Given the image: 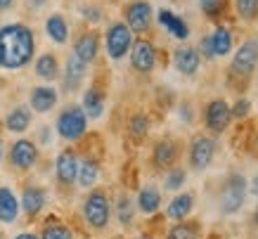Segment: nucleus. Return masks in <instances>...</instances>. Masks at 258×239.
I'll use <instances>...</instances> for the list:
<instances>
[{
  "label": "nucleus",
  "instance_id": "obj_1",
  "mask_svg": "<svg viewBox=\"0 0 258 239\" xmlns=\"http://www.w3.org/2000/svg\"><path fill=\"white\" fill-rule=\"evenodd\" d=\"M36 38L26 24L0 26V69H22L33 59Z\"/></svg>",
  "mask_w": 258,
  "mask_h": 239
},
{
  "label": "nucleus",
  "instance_id": "obj_2",
  "mask_svg": "<svg viewBox=\"0 0 258 239\" xmlns=\"http://www.w3.org/2000/svg\"><path fill=\"white\" fill-rule=\"evenodd\" d=\"M88 131V116L81 107H67L57 116V135L67 142H76Z\"/></svg>",
  "mask_w": 258,
  "mask_h": 239
},
{
  "label": "nucleus",
  "instance_id": "obj_3",
  "mask_svg": "<svg viewBox=\"0 0 258 239\" xmlns=\"http://www.w3.org/2000/svg\"><path fill=\"white\" fill-rule=\"evenodd\" d=\"M83 216H86L90 227L104 230L109 225V216H111V206H109L107 194L100 192V190H93V192L88 194L86 204H83Z\"/></svg>",
  "mask_w": 258,
  "mask_h": 239
},
{
  "label": "nucleus",
  "instance_id": "obj_4",
  "mask_svg": "<svg viewBox=\"0 0 258 239\" xmlns=\"http://www.w3.org/2000/svg\"><path fill=\"white\" fill-rule=\"evenodd\" d=\"M104 43H107V54L111 59H123L125 54L131 52V45H133V31L125 26L123 22H114L107 29V36H104Z\"/></svg>",
  "mask_w": 258,
  "mask_h": 239
},
{
  "label": "nucleus",
  "instance_id": "obj_5",
  "mask_svg": "<svg viewBox=\"0 0 258 239\" xmlns=\"http://www.w3.org/2000/svg\"><path fill=\"white\" fill-rule=\"evenodd\" d=\"M244 197H246V180L242 175H232L220 192V206L225 213H235L242 208Z\"/></svg>",
  "mask_w": 258,
  "mask_h": 239
},
{
  "label": "nucleus",
  "instance_id": "obj_6",
  "mask_svg": "<svg viewBox=\"0 0 258 239\" xmlns=\"http://www.w3.org/2000/svg\"><path fill=\"white\" fill-rule=\"evenodd\" d=\"M131 64L135 71L140 74H149L157 64V47L152 45L147 38H138L131 45Z\"/></svg>",
  "mask_w": 258,
  "mask_h": 239
},
{
  "label": "nucleus",
  "instance_id": "obj_7",
  "mask_svg": "<svg viewBox=\"0 0 258 239\" xmlns=\"http://www.w3.org/2000/svg\"><path fill=\"white\" fill-rule=\"evenodd\" d=\"M125 26L135 33H145L152 26V5L147 0H135L125 8Z\"/></svg>",
  "mask_w": 258,
  "mask_h": 239
},
{
  "label": "nucleus",
  "instance_id": "obj_8",
  "mask_svg": "<svg viewBox=\"0 0 258 239\" xmlns=\"http://www.w3.org/2000/svg\"><path fill=\"white\" fill-rule=\"evenodd\" d=\"M10 161L17 170H29L38 161V147L31 140H17L10 149Z\"/></svg>",
  "mask_w": 258,
  "mask_h": 239
},
{
  "label": "nucleus",
  "instance_id": "obj_9",
  "mask_svg": "<svg viewBox=\"0 0 258 239\" xmlns=\"http://www.w3.org/2000/svg\"><path fill=\"white\" fill-rule=\"evenodd\" d=\"M202 50L206 57H223V54L232 50V33L223 29V26H218L209 38L202 40Z\"/></svg>",
  "mask_w": 258,
  "mask_h": 239
},
{
  "label": "nucleus",
  "instance_id": "obj_10",
  "mask_svg": "<svg viewBox=\"0 0 258 239\" xmlns=\"http://www.w3.org/2000/svg\"><path fill=\"white\" fill-rule=\"evenodd\" d=\"M258 64V45L253 40H246L239 45L235 59H232V71H237L239 76H251V71Z\"/></svg>",
  "mask_w": 258,
  "mask_h": 239
},
{
  "label": "nucleus",
  "instance_id": "obj_11",
  "mask_svg": "<svg viewBox=\"0 0 258 239\" xmlns=\"http://www.w3.org/2000/svg\"><path fill=\"white\" fill-rule=\"evenodd\" d=\"M213 154H216V142L211 138H197L192 142V149H189V163H192V168L204 170L211 163Z\"/></svg>",
  "mask_w": 258,
  "mask_h": 239
},
{
  "label": "nucleus",
  "instance_id": "obj_12",
  "mask_svg": "<svg viewBox=\"0 0 258 239\" xmlns=\"http://www.w3.org/2000/svg\"><path fill=\"white\" fill-rule=\"evenodd\" d=\"M230 118H232V111L223 100H213L206 107V126H209V131L223 133L227 128V124H230Z\"/></svg>",
  "mask_w": 258,
  "mask_h": 239
},
{
  "label": "nucleus",
  "instance_id": "obj_13",
  "mask_svg": "<svg viewBox=\"0 0 258 239\" xmlns=\"http://www.w3.org/2000/svg\"><path fill=\"white\" fill-rule=\"evenodd\" d=\"M55 170H57V180L64 185H74L76 175H79V159L71 149H64L62 154L57 156L55 161Z\"/></svg>",
  "mask_w": 258,
  "mask_h": 239
},
{
  "label": "nucleus",
  "instance_id": "obj_14",
  "mask_svg": "<svg viewBox=\"0 0 258 239\" xmlns=\"http://www.w3.org/2000/svg\"><path fill=\"white\" fill-rule=\"evenodd\" d=\"M97 52H100V36H97L95 31L83 33V36L76 40V45H74V54H76L83 64L95 62Z\"/></svg>",
  "mask_w": 258,
  "mask_h": 239
},
{
  "label": "nucleus",
  "instance_id": "obj_15",
  "mask_svg": "<svg viewBox=\"0 0 258 239\" xmlns=\"http://www.w3.org/2000/svg\"><path fill=\"white\" fill-rule=\"evenodd\" d=\"M57 104V90L50 88V85H40V88H33L31 93V109L38 111V114H47L50 109H55Z\"/></svg>",
  "mask_w": 258,
  "mask_h": 239
},
{
  "label": "nucleus",
  "instance_id": "obj_16",
  "mask_svg": "<svg viewBox=\"0 0 258 239\" xmlns=\"http://www.w3.org/2000/svg\"><path fill=\"white\" fill-rule=\"evenodd\" d=\"M17 216H19V199L10 187H0V223H15Z\"/></svg>",
  "mask_w": 258,
  "mask_h": 239
},
{
  "label": "nucleus",
  "instance_id": "obj_17",
  "mask_svg": "<svg viewBox=\"0 0 258 239\" xmlns=\"http://www.w3.org/2000/svg\"><path fill=\"white\" fill-rule=\"evenodd\" d=\"M45 190H40V187H26L22 194V204L19 206L26 211V216H38L43 206H45Z\"/></svg>",
  "mask_w": 258,
  "mask_h": 239
},
{
  "label": "nucleus",
  "instance_id": "obj_18",
  "mask_svg": "<svg viewBox=\"0 0 258 239\" xmlns=\"http://www.w3.org/2000/svg\"><path fill=\"white\" fill-rule=\"evenodd\" d=\"M86 67L88 64L81 62L76 54H69V59H67V74H64V88L67 90H79L81 81L86 76Z\"/></svg>",
  "mask_w": 258,
  "mask_h": 239
},
{
  "label": "nucleus",
  "instance_id": "obj_19",
  "mask_svg": "<svg viewBox=\"0 0 258 239\" xmlns=\"http://www.w3.org/2000/svg\"><path fill=\"white\" fill-rule=\"evenodd\" d=\"M173 62H175V69H178L180 74L192 76V74L199 69V52L192 50V47H180V50H175V54H173Z\"/></svg>",
  "mask_w": 258,
  "mask_h": 239
},
{
  "label": "nucleus",
  "instance_id": "obj_20",
  "mask_svg": "<svg viewBox=\"0 0 258 239\" xmlns=\"http://www.w3.org/2000/svg\"><path fill=\"white\" fill-rule=\"evenodd\" d=\"M157 19H159V24H161V26H166V29H168V33H171L173 38L185 40L189 36V26H187V24L182 22L180 17H175L173 12H168V10H161Z\"/></svg>",
  "mask_w": 258,
  "mask_h": 239
},
{
  "label": "nucleus",
  "instance_id": "obj_21",
  "mask_svg": "<svg viewBox=\"0 0 258 239\" xmlns=\"http://www.w3.org/2000/svg\"><path fill=\"white\" fill-rule=\"evenodd\" d=\"M45 33L55 40V43L64 45V43L69 40V24H67V19H64L62 15H50L45 19Z\"/></svg>",
  "mask_w": 258,
  "mask_h": 239
},
{
  "label": "nucleus",
  "instance_id": "obj_22",
  "mask_svg": "<svg viewBox=\"0 0 258 239\" xmlns=\"http://www.w3.org/2000/svg\"><path fill=\"white\" fill-rule=\"evenodd\" d=\"M83 111H86L88 118H100L102 111H104V95L97 90V88H88L83 93Z\"/></svg>",
  "mask_w": 258,
  "mask_h": 239
},
{
  "label": "nucleus",
  "instance_id": "obj_23",
  "mask_svg": "<svg viewBox=\"0 0 258 239\" xmlns=\"http://www.w3.org/2000/svg\"><path fill=\"white\" fill-rule=\"evenodd\" d=\"M5 126H8L10 133H17V135L29 131V126H31V111L26 107H15L8 114V118H5Z\"/></svg>",
  "mask_w": 258,
  "mask_h": 239
},
{
  "label": "nucleus",
  "instance_id": "obj_24",
  "mask_svg": "<svg viewBox=\"0 0 258 239\" xmlns=\"http://www.w3.org/2000/svg\"><path fill=\"white\" fill-rule=\"evenodd\" d=\"M159 206H161V194H159L157 187H142L140 194H138V208H140L142 213H147V216H152V213H157Z\"/></svg>",
  "mask_w": 258,
  "mask_h": 239
},
{
  "label": "nucleus",
  "instance_id": "obj_25",
  "mask_svg": "<svg viewBox=\"0 0 258 239\" xmlns=\"http://www.w3.org/2000/svg\"><path fill=\"white\" fill-rule=\"evenodd\" d=\"M97 177H100V163L95 161V159H83L79 163V175H76L79 185L83 190H90L97 183Z\"/></svg>",
  "mask_w": 258,
  "mask_h": 239
},
{
  "label": "nucleus",
  "instance_id": "obj_26",
  "mask_svg": "<svg viewBox=\"0 0 258 239\" xmlns=\"http://www.w3.org/2000/svg\"><path fill=\"white\" fill-rule=\"evenodd\" d=\"M36 76L43 81H55L59 76V64H57V57L52 52L40 54L36 59Z\"/></svg>",
  "mask_w": 258,
  "mask_h": 239
},
{
  "label": "nucleus",
  "instance_id": "obj_27",
  "mask_svg": "<svg viewBox=\"0 0 258 239\" xmlns=\"http://www.w3.org/2000/svg\"><path fill=\"white\" fill-rule=\"evenodd\" d=\"M178 159V145L171 142V140H164V142H159L154 147V163H157L159 168H168L173 166V161Z\"/></svg>",
  "mask_w": 258,
  "mask_h": 239
},
{
  "label": "nucleus",
  "instance_id": "obj_28",
  "mask_svg": "<svg viewBox=\"0 0 258 239\" xmlns=\"http://www.w3.org/2000/svg\"><path fill=\"white\" fill-rule=\"evenodd\" d=\"M192 206H195V197H192V194H180V197H175V199L171 201V206H168V218L182 220V218L192 211Z\"/></svg>",
  "mask_w": 258,
  "mask_h": 239
},
{
  "label": "nucleus",
  "instance_id": "obj_29",
  "mask_svg": "<svg viewBox=\"0 0 258 239\" xmlns=\"http://www.w3.org/2000/svg\"><path fill=\"white\" fill-rule=\"evenodd\" d=\"M197 234H199L197 223H178L168 230L166 239H197Z\"/></svg>",
  "mask_w": 258,
  "mask_h": 239
},
{
  "label": "nucleus",
  "instance_id": "obj_30",
  "mask_svg": "<svg viewBox=\"0 0 258 239\" xmlns=\"http://www.w3.org/2000/svg\"><path fill=\"white\" fill-rule=\"evenodd\" d=\"M133 201H131V197L128 194H121L116 201V216L118 220H121V225H131L133 223Z\"/></svg>",
  "mask_w": 258,
  "mask_h": 239
},
{
  "label": "nucleus",
  "instance_id": "obj_31",
  "mask_svg": "<svg viewBox=\"0 0 258 239\" xmlns=\"http://www.w3.org/2000/svg\"><path fill=\"white\" fill-rule=\"evenodd\" d=\"M40 239H74V234H71V230L64 223H47L43 227Z\"/></svg>",
  "mask_w": 258,
  "mask_h": 239
},
{
  "label": "nucleus",
  "instance_id": "obj_32",
  "mask_svg": "<svg viewBox=\"0 0 258 239\" xmlns=\"http://www.w3.org/2000/svg\"><path fill=\"white\" fill-rule=\"evenodd\" d=\"M128 131H131V138L133 140H142L145 135H147V131H149L147 116H142V114L133 116V118H131V126H128Z\"/></svg>",
  "mask_w": 258,
  "mask_h": 239
},
{
  "label": "nucleus",
  "instance_id": "obj_33",
  "mask_svg": "<svg viewBox=\"0 0 258 239\" xmlns=\"http://www.w3.org/2000/svg\"><path fill=\"white\" fill-rule=\"evenodd\" d=\"M237 10L244 19H256L258 17V0H237Z\"/></svg>",
  "mask_w": 258,
  "mask_h": 239
},
{
  "label": "nucleus",
  "instance_id": "obj_34",
  "mask_svg": "<svg viewBox=\"0 0 258 239\" xmlns=\"http://www.w3.org/2000/svg\"><path fill=\"white\" fill-rule=\"evenodd\" d=\"M199 3H202L204 15L211 17V19H216L223 12V8H225V0H199Z\"/></svg>",
  "mask_w": 258,
  "mask_h": 239
},
{
  "label": "nucleus",
  "instance_id": "obj_35",
  "mask_svg": "<svg viewBox=\"0 0 258 239\" xmlns=\"http://www.w3.org/2000/svg\"><path fill=\"white\" fill-rule=\"evenodd\" d=\"M182 183H185V173L180 168H175L168 173V177H166V190H180Z\"/></svg>",
  "mask_w": 258,
  "mask_h": 239
},
{
  "label": "nucleus",
  "instance_id": "obj_36",
  "mask_svg": "<svg viewBox=\"0 0 258 239\" xmlns=\"http://www.w3.org/2000/svg\"><path fill=\"white\" fill-rule=\"evenodd\" d=\"M249 109H251L249 100H237V104H235L232 109H230V111H232L235 116H239V118H242V116H246V111H249Z\"/></svg>",
  "mask_w": 258,
  "mask_h": 239
},
{
  "label": "nucleus",
  "instance_id": "obj_37",
  "mask_svg": "<svg viewBox=\"0 0 258 239\" xmlns=\"http://www.w3.org/2000/svg\"><path fill=\"white\" fill-rule=\"evenodd\" d=\"M86 15H88V22H93V24H97L102 19V12L95 8H86Z\"/></svg>",
  "mask_w": 258,
  "mask_h": 239
},
{
  "label": "nucleus",
  "instance_id": "obj_38",
  "mask_svg": "<svg viewBox=\"0 0 258 239\" xmlns=\"http://www.w3.org/2000/svg\"><path fill=\"white\" fill-rule=\"evenodd\" d=\"M15 5V0H0V12H5V10H10Z\"/></svg>",
  "mask_w": 258,
  "mask_h": 239
},
{
  "label": "nucleus",
  "instance_id": "obj_39",
  "mask_svg": "<svg viewBox=\"0 0 258 239\" xmlns=\"http://www.w3.org/2000/svg\"><path fill=\"white\" fill-rule=\"evenodd\" d=\"M15 239H40V237H36L33 232H22V234H17Z\"/></svg>",
  "mask_w": 258,
  "mask_h": 239
},
{
  "label": "nucleus",
  "instance_id": "obj_40",
  "mask_svg": "<svg viewBox=\"0 0 258 239\" xmlns=\"http://www.w3.org/2000/svg\"><path fill=\"white\" fill-rule=\"evenodd\" d=\"M45 3H47V0H31V5H33V8H43Z\"/></svg>",
  "mask_w": 258,
  "mask_h": 239
},
{
  "label": "nucleus",
  "instance_id": "obj_41",
  "mask_svg": "<svg viewBox=\"0 0 258 239\" xmlns=\"http://www.w3.org/2000/svg\"><path fill=\"white\" fill-rule=\"evenodd\" d=\"M3 154H5V142L0 140V161H3Z\"/></svg>",
  "mask_w": 258,
  "mask_h": 239
},
{
  "label": "nucleus",
  "instance_id": "obj_42",
  "mask_svg": "<svg viewBox=\"0 0 258 239\" xmlns=\"http://www.w3.org/2000/svg\"><path fill=\"white\" fill-rule=\"evenodd\" d=\"M253 194L258 197V175H256V180H253Z\"/></svg>",
  "mask_w": 258,
  "mask_h": 239
},
{
  "label": "nucleus",
  "instance_id": "obj_43",
  "mask_svg": "<svg viewBox=\"0 0 258 239\" xmlns=\"http://www.w3.org/2000/svg\"><path fill=\"white\" fill-rule=\"evenodd\" d=\"M138 239H149V237H138Z\"/></svg>",
  "mask_w": 258,
  "mask_h": 239
},
{
  "label": "nucleus",
  "instance_id": "obj_44",
  "mask_svg": "<svg viewBox=\"0 0 258 239\" xmlns=\"http://www.w3.org/2000/svg\"><path fill=\"white\" fill-rule=\"evenodd\" d=\"M256 45H258V43H256Z\"/></svg>",
  "mask_w": 258,
  "mask_h": 239
}]
</instances>
